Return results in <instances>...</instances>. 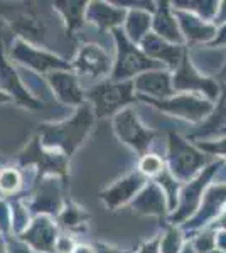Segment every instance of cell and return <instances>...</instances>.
<instances>
[{
  "mask_svg": "<svg viewBox=\"0 0 226 253\" xmlns=\"http://www.w3.org/2000/svg\"><path fill=\"white\" fill-rule=\"evenodd\" d=\"M96 122L93 108L86 101L85 105L78 107L73 115L66 120L56 124H41L38 126L36 137L39 138L41 145L49 150H57L71 159L73 154L81 147V144L91 133V128Z\"/></svg>",
  "mask_w": 226,
  "mask_h": 253,
  "instance_id": "6da1fadb",
  "label": "cell"
},
{
  "mask_svg": "<svg viewBox=\"0 0 226 253\" xmlns=\"http://www.w3.org/2000/svg\"><path fill=\"white\" fill-rule=\"evenodd\" d=\"M85 95L96 120L115 117L118 112L138 101L134 91V81H113L110 78L91 84Z\"/></svg>",
  "mask_w": 226,
  "mask_h": 253,
  "instance_id": "7a4b0ae2",
  "label": "cell"
},
{
  "mask_svg": "<svg viewBox=\"0 0 226 253\" xmlns=\"http://www.w3.org/2000/svg\"><path fill=\"white\" fill-rule=\"evenodd\" d=\"M166 166L172 177L178 179L181 184H186L208 166V157L203 150L182 138L179 133L169 132Z\"/></svg>",
  "mask_w": 226,
  "mask_h": 253,
  "instance_id": "3957f363",
  "label": "cell"
},
{
  "mask_svg": "<svg viewBox=\"0 0 226 253\" xmlns=\"http://www.w3.org/2000/svg\"><path fill=\"white\" fill-rule=\"evenodd\" d=\"M115 47H117V54H115L113 68L110 80L113 81H132L142 73L152 71V69H166L162 64L155 63L150 58L143 54L140 46H135L127 39L123 34L122 27L120 29L112 31Z\"/></svg>",
  "mask_w": 226,
  "mask_h": 253,
  "instance_id": "277c9868",
  "label": "cell"
},
{
  "mask_svg": "<svg viewBox=\"0 0 226 253\" xmlns=\"http://www.w3.org/2000/svg\"><path fill=\"white\" fill-rule=\"evenodd\" d=\"M223 166H225L223 159H216V161H213L211 164L204 167L194 179H191L189 182L181 186L178 206H176L174 213H171L169 218L171 224L181 226V224H184L189 218H192L196 214V211L201 206V201H203L204 193L213 184V177L220 172Z\"/></svg>",
  "mask_w": 226,
  "mask_h": 253,
  "instance_id": "5b68a950",
  "label": "cell"
},
{
  "mask_svg": "<svg viewBox=\"0 0 226 253\" xmlns=\"http://www.w3.org/2000/svg\"><path fill=\"white\" fill-rule=\"evenodd\" d=\"M17 167H36L38 170V181L44 177H61L64 182L69 177V157L57 150H49L41 145L38 137H32V140L20 150L17 156Z\"/></svg>",
  "mask_w": 226,
  "mask_h": 253,
  "instance_id": "8992f818",
  "label": "cell"
},
{
  "mask_svg": "<svg viewBox=\"0 0 226 253\" xmlns=\"http://www.w3.org/2000/svg\"><path fill=\"white\" fill-rule=\"evenodd\" d=\"M7 56L10 61H15V64L27 71L34 73V75H49L52 71H59V69H73L71 63L64 61L59 56L52 54L43 47L32 46L26 41L14 38L10 46L7 47Z\"/></svg>",
  "mask_w": 226,
  "mask_h": 253,
  "instance_id": "52a82bcc",
  "label": "cell"
},
{
  "mask_svg": "<svg viewBox=\"0 0 226 253\" xmlns=\"http://www.w3.org/2000/svg\"><path fill=\"white\" fill-rule=\"evenodd\" d=\"M138 100L145 101L147 105L159 112L181 118V120H187L191 124H203L215 105L204 96L191 95V93H176L166 100H152V98H138Z\"/></svg>",
  "mask_w": 226,
  "mask_h": 253,
  "instance_id": "ba28073f",
  "label": "cell"
},
{
  "mask_svg": "<svg viewBox=\"0 0 226 253\" xmlns=\"http://www.w3.org/2000/svg\"><path fill=\"white\" fill-rule=\"evenodd\" d=\"M172 88L174 93H191V95L204 96L209 101H215L220 96L221 84L216 80L204 76L199 73V69L192 64V59L189 56V51L186 47L182 54L181 63L172 69Z\"/></svg>",
  "mask_w": 226,
  "mask_h": 253,
  "instance_id": "9c48e42d",
  "label": "cell"
},
{
  "mask_svg": "<svg viewBox=\"0 0 226 253\" xmlns=\"http://www.w3.org/2000/svg\"><path fill=\"white\" fill-rule=\"evenodd\" d=\"M113 132L118 137V140L130 147L140 157L149 152L150 145L157 137V132L147 128L137 117V112L130 107L118 112L113 117Z\"/></svg>",
  "mask_w": 226,
  "mask_h": 253,
  "instance_id": "30bf717a",
  "label": "cell"
},
{
  "mask_svg": "<svg viewBox=\"0 0 226 253\" xmlns=\"http://www.w3.org/2000/svg\"><path fill=\"white\" fill-rule=\"evenodd\" d=\"M3 22L0 20V89L7 93L17 105L29 110L43 108V101L34 98L29 93L27 86L24 84L20 71L7 56L5 42H3Z\"/></svg>",
  "mask_w": 226,
  "mask_h": 253,
  "instance_id": "8fae6325",
  "label": "cell"
},
{
  "mask_svg": "<svg viewBox=\"0 0 226 253\" xmlns=\"http://www.w3.org/2000/svg\"><path fill=\"white\" fill-rule=\"evenodd\" d=\"M71 68L78 78H86L94 83H100L103 80H108V76L112 75L113 61L100 44L86 42L78 49Z\"/></svg>",
  "mask_w": 226,
  "mask_h": 253,
  "instance_id": "7c38bea8",
  "label": "cell"
},
{
  "mask_svg": "<svg viewBox=\"0 0 226 253\" xmlns=\"http://www.w3.org/2000/svg\"><path fill=\"white\" fill-rule=\"evenodd\" d=\"M226 210V184H211L203 196L199 210L192 218H189L186 223L181 224V230L184 235L196 233L203 228L211 226L213 223L225 213Z\"/></svg>",
  "mask_w": 226,
  "mask_h": 253,
  "instance_id": "4fadbf2b",
  "label": "cell"
},
{
  "mask_svg": "<svg viewBox=\"0 0 226 253\" xmlns=\"http://www.w3.org/2000/svg\"><path fill=\"white\" fill-rule=\"evenodd\" d=\"M63 179L61 177H44L38 181V189L32 194L31 201L24 203L27 206L29 213L32 216L46 214L51 218H57L61 210L66 205V199L63 196Z\"/></svg>",
  "mask_w": 226,
  "mask_h": 253,
  "instance_id": "5bb4252c",
  "label": "cell"
},
{
  "mask_svg": "<svg viewBox=\"0 0 226 253\" xmlns=\"http://www.w3.org/2000/svg\"><path fill=\"white\" fill-rule=\"evenodd\" d=\"M49 91L59 103L78 108L86 103L85 89L73 69H59L44 76Z\"/></svg>",
  "mask_w": 226,
  "mask_h": 253,
  "instance_id": "9a60e30c",
  "label": "cell"
},
{
  "mask_svg": "<svg viewBox=\"0 0 226 253\" xmlns=\"http://www.w3.org/2000/svg\"><path fill=\"white\" fill-rule=\"evenodd\" d=\"M147 182L149 179H145L138 170H135V172H130L125 177L115 181L112 186L105 187L98 194V198L110 211H117L122 206H129Z\"/></svg>",
  "mask_w": 226,
  "mask_h": 253,
  "instance_id": "2e32d148",
  "label": "cell"
},
{
  "mask_svg": "<svg viewBox=\"0 0 226 253\" xmlns=\"http://www.w3.org/2000/svg\"><path fill=\"white\" fill-rule=\"evenodd\" d=\"M59 236V226L56 219L46 214L32 216L31 224L19 238L27 243L36 253H54V247Z\"/></svg>",
  "mask_w": 226,
  "mask_h": 253,
  "instance_id": "e0dca14e",
  "label": "cell"
},
{
  "mask_svg": "<svg viewBox=\"0 0 226 253\" xmlns=\"http://www.w3.org/2000/svg\"><path fill=\"white\" fill-rule=\"evenodd\" d=\"M132 81L137 98L166 100L176 95L172 88V73L169 69H152V71L142 73Z\"/></svg>",
  "mask_w": 226,
  "mask_h": 253,
  "instance_id": "ac0fdd59",
  "label": "cell"
},
{
  "mask_svg": "<svg viewBox=\"0 0 226 253\" xmlns=\"http://www.w3.org/2000/svg\"><path fill=\"white\" fill-rule=\"evenodd\" d=\"M130 210L138 216H155V218H166L169 211L167 198L164 194L162 187L157 182L149 181L143 189L135 196V199L130 203Z\"/></svg>",
  "mask_w": 226,
  "mask_h": 253,
  "instance_id": "d6986e66",
  "label": "cell"
},
{
  "mask_svg": "<svg viewBox=\"0 0 226 253\" xmlns=\"http://www.w3.org/2000/svg\"><path fill=\"white\" fill-rule=\"evenodd\" d=\"M125 17L127 10L118 7L115 2L94 0L86 5V22H90L101 32L120 29L125 22Z\"/></svg>",
  "mask_w": 226,
  "mask_h": 253,
  "instance_id": "ffe728a7",
  "label": "cell"
},
{
  "mask_svg": "<svg viewBox=\"0 0 226 253\" xmlns=\"http://www.w3.org/2000/svg\"><path fill=\"white\" fill-rule=\"evenodd\" d=\"M140 49L147 58H150L152 61L162 64L166 69L172 71V69H176V66L181 63V59H182L186 46L171 44L150 32V34H147L145 39L140 42Z\"/></svg>",
  "mask_w": 226,
  "mask_h": 253,
  "instance_id": "44dd1931",
  "label": "cell"
},
{
  "mask_svg": "<svg viewBox=\"0 0 226 253\" xmlns=\"http://www.w3.org/2000/svg\"><path fill=\"white\" fill-rule=\"evenodd\" d=\"M152 34L171 44L186 46L171 2H157L154 14H152Z\"/></svg>",
  "mask_w": 226,
  "mask_h": 253,
  "instance_id": "7402d4cb",
  "label": "cell"
},
{
  "mask_svg": "<svg viewBox=\"0 0 226 253\" xmlns=\"http://www.w3.org/2000/svg\"><path fill=\"white\" fill-rule=\"evenodd\" d=\"M174 10V15L179 22L181 32L186 44H208L215 39L216 36V26L208 20H203L196 15L189 14L184 10Z\"/></svg>",
  "mask_w": 226,
  "mask_h": 253,
  "instance_id": "603a6c76",
  "label": "cell"
},
{
  "mask_svg": "<svg viewBox=\"0 0 226 253\" xmlns=\"http://www.w3.org/2000/svg\"><path fill=\"white\" fill-rule=\"evenodd\" d=\"M10 29L15 34V38L38 47L46 38V26H44L43 19H39V15H36L31 10L20 12L15 15L14 20H10Z\"/></svg>",
  "mask_w": 226,
  "mask_h": 253,
  "instance_id": "cb8c5ba5",
  "label": "cell"
},
{
  "mask_svg": "<svg viewBox=\"0 0 226 253\" xmlns=\"http://www.w3.org/2000/svg\"><path fill=\"white\" fill-rule=\"evenodd\" d=\"M220 96H218L216 103L213 105V110L209 113V117L203 124L199 125V130H196L191 135V138H208V137H216L218 133L226 126V84L220 83Z\"/></svg>",
  "mask_w": 226,
  "mask_h": 253,
  "instance_id": "d4e9b609",
  "label": "cell"
},
{
  "mask_svg": "<svg viewBox=\"0 0 226 253\" xmlns=\"http://www.w3.org/2000/svg\"><path fill=\"white\" fill-rule=\"evenodd\" d=\"M122 31L130 42H134L135 46H140L145 36L152 32V14L140 9L127 10V17Z\"/></svg>",
  "mask_w": 226,
  "mask_h": 253,
  "instance_id": "484cf974",
  "label": "cell"
},
{
  "mask_svg": "<svg viewBox=\"0 0 226 253\" xmlns=\"http://www.w3.org/2000/svg\"><path fill=\"white\" fill-rule=\"evenodd\" d=\"M86 5L88 2H81V0H64V2H54L52 7L57 14L63 17L66 24V32L73 36L76 31H80L86 22Z\"/></svg>",
  "mask_w": 226,
  "mask_h": 253,
  "instance_id": "4316f807",
  "label": "cell"
},
{
  "mask_svg": "<svg viewBox=\"0 0 226 253\" xmlns=\"http://www.w3.org/2000/svg\"><path fill=\"white\" fill-rule=\"evenodd\" d=\"M90 219H91V214H90L83 206L76 205V203L66 201V205L61 210V213L57 214L56 223H57V226L63 228V230L80 231L88 224Z\"/></svg>",
  "mask_w": 226,
  "mask_h": 253,
  "instance_id": "83f0119b",
  "label": "cell"
},
{
  "mask_svg": "<svg viewBox=\"0 0 226 253\" xmlns=\"http://www.w3.org/2000/svg\"><path fill=\"white\" fill-rule=\"evenodd\" d=\"M172 9L176 10H184L189 12V14L196 15V17L208 20V22L213 24V20L216 17L218 7H220V2L216 0H203V2H187V0H176V2H171Z\"/></svg>",
  "mask_w": 226,
  "mask_h": 253,
  "instance_id": "f1b7e54d",
  "label": "cell"
},
{
  "mask_svg": "<svg viewBox=\"0 0 226 253\" xmlns=\"http://www.w3.org/2000/svg\"><path fill=\"white\" fill-rule=\"evenodd\" d=\"M24 186V175L19 167L3 166L0 167V198L15 196Z\"/></svg>",
  "mask_w": 226,
  "mask_h": 253,
  "instance_id": "f546056e",
  "label": "cell"
},
{
  "mask_svg": "<svg viewBox=\"0 0 226 253\" xmlns=\"http://www.w3.org/2000/svg\"><path fill=\"white\" fill-rule=\"evenodd\" d=\"M186 236H184V231L181 230L179 226H174V224H169L164 231V235L160 236V253H181L182 247L186 245Z\"/></svg>",
  "mask_w": 226,
  "mask_h": 253,
  "instance_id": "4dcf8cb0",
  "label": "cell"
},
{
  "mask_svg": "<svg viewBox=\"0 0 226 253\" xmlns=\"http://www.w3.org/2000/svg\"><path fill=\"white\" fill-rule=\"evenodd\" d=\"M167 169L166 166V159H162L159 154L154 152H147L143 154L138 161V172H140L145 179H157L164 170Z\"/></svg>",
  "mask_w": 226,
  "mask_h": 253,
  "instance_id": "1f68e13d",
  "label": "cell"
},
{
  "mask_svg": "<svg viewBox=\"0 0 226 253\" xmlns=\"http://www.w3.org/2000/svg\"><path fill=\"white\" fill-rule=\"evenodd\" d=\"M10 211H12V228L10 235L19 236L26 231V228L31 224L32 214L29 213L27 206L22 203V199H14V203H10Z\"/></svg>",
  "mask_w": 226,
  "mask_h": 253,
  "instance_id": "d6a6232c",
  "label": "cell"
},
{
  "mask_svg": "<svg viewBox=\"0 0 226 253\" xmlns=\"http://www.w3.org/2000/svg\"><path fill=\"white\" fill-rule=\"evenodd\" d=\"M192 235L194 236L189 242H191L196 253H209L216 248V230H213V228H203Z\"/></svg>",
  "mask_w": 226,
  "mask_h": 253,
  "instance_id": "836d02e7",
  "label": "cell"
},
{
  "mask_svg": "<svg viewBox=\"0 0 226 253\" xmlns=\"http://www.w3.org/2000/svg\"><path fill=\"white\" fill-rule=\"evenodd\" d=\"M196 147L199 150H203L204 154H209V156H221L223 161H226V137L221 138H213V140H199L196 142Z\"/></svg>",
  "mask_w": 226,
  "mask_h": 253,
  "instance_id": "e575fe53",
  "label": "cell"
},
{
  "mask_svg": "<svg viewBox=\"0 0 226 253\" xmlns=\"http://www.w3.org/2000/svg\"><path fill=\"white\" fill-rule=\"evenodd\" d=\"M10 228H12L10 203H7L5 199L0 198V233L3 236L10 235Z\"/></svg>",
  "mask_w": 226,
  "mask_h": 253,
  "instance_id": "d590c367",
  "label": "cell"
},
{
  "mask_svg": "<svg viewBox=\"0 0 226 253\" xmlns=\"http://www.w3.org/2000/svg\"><path fill=\"white\" fill-rule=\"evenodd\" d=\"M5 243H7V253H36L27 243H24L19 236L7 235Z\"/></svg>",
  "mask_w": 226,
  "mask_h": 253,
  "instance_id": "8d00e7d4",
  "label": "cell"
},
{
  "mask_svg": "<svg viewBox=\"0 0 226 253\" xmlns=\"http://www.w3.org/2000/svg\"><path fill=\"white\" fill-rule=\"evenodd\" d=\"M76 242L71 235H59L54 247V253H73L76 248Z\"/></svg>",
  "mask_w": 226,
  "mask_h": 253,
  "instance_id": "74e56055",
  "label": "cell"
},
{
  "mask_svg": "<svg viewBox=\"0 0 226 253\" xmlns=\"http://www.w3.org/2000/svg\"><path fill=\"white\" fill-rule=\"evenodd\" d=\"M159 243H160V236H154L149 242L142 243L134 253H160Z\"/></svg>",
  "mask_w": 226,
  "mask_h": 253,
  "instance_id": "f35d334b",
  "label": "cell"
},
{
  "mask_svg": "<svg viewBox=\"0 0 226 253\" xmlns=\"http://www.w3.org/2000/svg\"><path fill=\"white\" fill-rule=\"evenodd\" d=\"M223 46H226V24L220 26V29H216L215 39L208 44V47H223Z\"/></svg>",
  "mask_w": 226,
  "mask_h": 253,
  "instance_id": "ab89813d",
  "label": "cell"
},
{
  "mask_svg": "<svg viewBox=\"0 0 226 253\" xmlns=\"http://www.w3.org/2000/svg\"><path fill=\"white\" fill-rule=\"evenodd\" d=\"M93 247H94V253H134L130 250H120V248H115L112 245H106V243H96Z\"/></svg>",
  "mask_w": 226,
  "mask_h": 253,
  "instance_id": "60d3db41",
  "label": "cell"
},
{
  "mask_svg": "<svg viewBox=\"0 0 226 253\" xmlns=\"http://www.w3.org/2000/svg\"><path fill=\"white\" fill-rule=\"evenodd\" d=\"M213 24L216 26V29L220 26H223V24H226V2H220V7H218L216 17L213 20Z\"/></svg>",
  "mask_w": 226,
  "mask_h": 253,
  "instance_id": "b9f144b4",
  "label": "cell"
},
{
  "mask_svg": "<svg viewBox=\"0 0 226 253\" xmlns=\"http://www.w3.org/2000/svg\"><path fill=\"white\" fill-rule=\"evenodd\" d=\"M216 248L226 253V230H216Z\"/></svg>",
  "mask_w": 226,
  "mask_h": 253,
  "instance_id": "7bdbcfd3",
  "label": "cell"
},
{
  "mask_svg": "<svg viewBox=\"0 0 226 253\" xmlns=\"http://www.w3.org/2000/svg\"><path fill=\"white\" fill-rule=\"evenodd\" d=\"M73 253H94V247H90V245H76L75 252Z\"/></svg>",
  "mask_w": 226,
  "mask_h": 253,
  "instance_id": "ee69618b",
  "label": "cell"
},
{
  "mask_svg": "<svg viewBox=\"0 0 226 253\" xmlns=\"http://www.w3.org/2000/svg\"><path fill=\"white\" fill-rule=\"evenodd\" d=\"M218 83H223V84H226V61H225L223 68H221L220 75H218Z\"/></svg>",
  "mask_w": 226,
  "mask_h": 253,
  "instance_id": "f6af8a7d",
  "label": "cell"
},
{
  "mask_svg": "<svg viewBox=\"0 0 226 253\" xmlns=\"http://www.w3.org/2000/svg\"><path fill=\"white\" fill-rule=\"evenodd\" d=\"M9 101H12V98L7 95V93H3L2 89H0V105H3V103H9Z\"/></svg>",
  "mask_w": 226,
  "mask_h": 253,
  "instance_id": "bcb514c9",
  "label": "cell"
},
{
  "mask_svg": "<svg viewBox=\"0 0 226 253\" xmlns=\"http://www.w3.org/2000/svg\"><path fill=\"white\" fill-rule=\"evenodd\" d=\"M181 253H196V250L192 248L191 242H186V245L182 247V250H181Z\"/></svg>",
  "mask_w": 226,
  "mask_h": 253,
  "instance_id": "7dc6e473",
  "label": "cell"
},
{
  "mask_svg": "<svg viewBox=\"0 0 226 253\" xmlns=\"http://www.w3.org/2000/svg\"><path fill=\"white\" fill-rule=\"evenodd\" d=\"M0 253H7V243H5V236L0 233Z\"/></svg>",
  "mask_w": 226,
  "mask_h": 253,
  "instance_id": "c3c4849f",
  "label": "cell"
},
{
  "mask_svg": "<svg viewBox=\"0 0 226 253\" xmlns=\"http://www.w3.org/2000/svg\"><path fill=\"white\" fill-rule=\"evenodd\" d=\"M216 137H226V126H225V128L223 130H221V132L220 133H218V135Z\"/></svg>",
  "mask_w": 226,
  "mask_h": 253,
  "instance_id": "681fc988",
  "label": "cell"
},
{
  "mask_svg": "<svg viewBox=\"0 0 226 253\" xmlns=\"http://www.w3.org/2000/svg\"><path fill=\"white\" fill-rule=\"evenodd\" d=\"M3 162H5V157L0 154V167H3Z\"/></svg>",
  "mask_w": 226,
  "mask_h": 253,
  "instance_id": "f907efd6",
  "label": "cell"
},
{
  "mask_svg": "<svg viewBox=\"0 0 226 253\" xmlns=\"http://www.w3.org/2000/svg\"><path fill=\"white\" fill-rule=\"evenodd\" d=\"M209 253H225V252H221V250H218V248H215L213 252H209Z\"/></svg>",
  "mask_w": 226,
  "mask_h": 253,
  "instance_id": "816d5d0a",
  "label": "cell"
}]
</instances>
